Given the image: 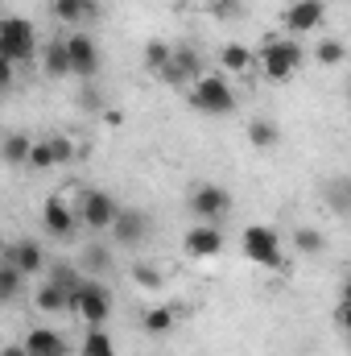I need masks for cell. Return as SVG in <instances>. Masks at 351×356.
I'll return each mask as SVG.
<instances>
[{
	"mask_svg": "<svg viewBox=\"0 0 351 356\" xmlns=\"http://www.w3.org/2000/svg\"><path fill=\"white\" fill-rule=\"evenodd\" d=\"M306 63V50L298 46V38H268L257 54V71L273 83H285L293 71H302Z\"/></svg>",
	"mask_w": 351,
	"mask_h": 356,
	"instance_id": "cell-1",
	"label": "cell"
},
{
	"mask_svg": "<svg viewBox=\"0 0 351 356\" xmlns=\"http://www.w3.org/2000/svg\"><path fill=\"white\" fill-rule=\"evenodd\" d=\"M240 249L252 266L261 269H281L285 266V245H281V232L268 228V224H248L240 232Z\"/></svg>",
	"mask_w": 351,
	"mask_h": 356,
	"instance_id": "cell-2",
	"label": "cell"
},
{
	"mask_svg": "<svg viewBox=\"0 0 351 356\" xmlns=\"http://www.w3.org/2000/svg\"><path fill=\"white\" fill-rule=\"evenodd\" d=\"M190 104L203 112V116H228V112H236V91L228 83V75H219V71H207L194 91H190Z\"/></svg>",
	"mask_w": 351,
	"mask_h": 356,
	"instance_id": "cell-3",
	"label": "cell"
},
{
	"mask_svg": "<svg viewBox=\"0 0 351 356\" xmlns=\"http://www.w3.org/2000/svg\"><path fill=\"white\" fill-rule=\"evenodd\" d=\"M33 50H37V29H33V21H25V17H4V25H0V58H8L12 67H25V63H33Z\"/></svg>",
	"mask_w": 351,
	"mask_h": 356,
	"instance_id": "cell-4",
	"label": "cell"
},
{
	"mask_svg": "<svg viewBox=\"0 0 351 356\" xmlns=\"http://www.w3.org/2000/svg\"><path fill=\"white\" fill-rule=\"evenodd\" d=\"M71 315H79L87 327H103L112 319V290L103 282L87 277L75 294H71Z\"/></svg>",
	"mask_w": 351,
	"mask_h": 356,
	"instance_id": "cell-5",
	"label": "cell"
},
{
	"mask_svg": "<svg viewBox=\"0 0 351 356\" xmlns=\"http://www.w3.org/2000/svg\"><path fill=\"white\" fill-rule=\"evenodd\" d=\"M190 216L198 224H223L232 216V195L223 186H215V182H198L190 191Z\"/></svg>",
	"mask_w": 351,
	"mask_h": 356,
	"instance_id": "cell-6",
	"label": "cell"
},
{
	"mask_svg": "<svg viewBox=\"0 0 351 356\" xmlns=\"http://www.w3.org/2000/svg\"><path fill=\"white\" fill-rule=\"evenodd\" d=\"M79 220H83V228L91 232H112V224H116V216H120V203L112 199V191H83L79 195Z\"/></svg>",
	"mask_w": 351,
	"mask_h": 356,
	"instance_id": "cell-7",
	"label": "cell"
},
{
	"mask_svg": "<svg viewBox=\"0 0 351 356\" xmlns=\"http://www.w3.org/2000/svg\"><path fill=\"white\" fill-rule=\"evenodd\" d=\"M42 224H46V232L54 236V241H75V232H79V207L75 203H67L62 195H50L46 203H42Z\"/></svg>",
	"mask_w": 351,
	"mask_h": 356,
	"instance_id": "cell-8",
	"label": "cell"
},
{
	"mask_svg": "<svg viewBox=\"0 0 351 356\" xmlns=\"http://www.w3.org/2000/svg\"><path fill=\"white\" fill-rule=\"evenodd\" d=\"M149 232H153L149 211H141V207H120V216H116V224H112V241H116V245L137 249V245L149 241Z\"/></svg>",
	"mask_w": 351,
	"mask_h": 356,
	"instance_id": "cell-9",
	"label": "cell"
},
{
	"mask_svg": "<svg viewBox=\"0 0 351 356\" xmlns=\"http://www.w3.org/2000/svg\"><path fill=\"white\" fill-rule=\"evenodd\" d=\"M323 17H327V0H293L289 8H285V29L293 33V38H302V33H310V29H318L323 25Z\"/></svg>",
	"mask_w": 351,
	"mask_h": 356,
	"instance_id": "cell-10",
	"label": "cell"
},
{
	"mask_svg": "<svg viewBox=\"0 0 351 356\" xmlns=\"http://www.w3.org/2000/svg\"><path fill=\"white\" fill-rule=\"evenodd\" d=\"M67 46H71V63H75V79H95L99 75V46H95V38L91 33H71L67 38Z\"/></svg>",
	"mask_w": 351,
	"mask_h": 356,
	"instance_id": "cell-11",
	"label": "cell"
},
{
	"mask_svg": "<svg viewBox=\"0 0 351 356\" xmlns=\"http://www.w3.org/2000/svg\"><path fill=\"white\" fill-rule=\"evenodd\" d=\"M4 261H12V266L21 269L25 277H42L50 261H46V249L37 245V241H12L8 249H4Z\"/></svg>",
	"mask_w": 351,
	"mask_h": 356,
	"instance_id": "cell-12",
	"label": "cell"
},
{
	"mask_svg": "<svg viewBox=\"0 0 351 356\" xmlns=\"http://www.w3.org/2000/svg\"><path fill=\"white\" fill-rule=\"evenodd\" d=\"M37 63H42V71H46L50 79H67V75H75V63H71V46H67V38H50V42L37 50Z\"/></svg>",
	"mask_w": 351,
	"mask_h": 356,
	"instance_id": "cell-13",
	"label": "cell"
},
{
	"mask_svg": "<svg viewBox=\"0 0 351 356\" xmlns=\"http://www.w3.org/2000/svg\"><path fill=\"white\" fill-rule=\"evenodd\" d=\"M182 245H186L190 257H219L223 253V232H219V224H194L182 236Z\"/></svg>",
	"mask_w": 351,
	"mask_h": 356,
	"instance_id": "cell-14",
	"label": "cell"
},
{
	"mask_svg": "<svg viewBox=\"0 0 351 356\" xmlns=\"http://www.w3.org/2000/svg\"><path fill=\"white\" fill-rule=\"evenodd\" d=\"M50 13L62 25H79V21H99L103 4L99 0H50Z\"/></svg>",
	"mask_w": 351,
	"mask_h": 356,
	"instance_id": "cell-15",
	"label": "cell"
},
{
	"mask_svg": "<svg viewBox=\"0 0 351 356\" xmlns=\"http://www.w3.org/2000/svg\"><path fill=\"white\" fill-rule=\"evenodd\" d=\"M21 344H25V353L29 356H67L71 353V348H67V336L54 332V327H33Z\"/></svg>",
	"mask_w": 351,
	"mask_h": 356,
	"instance_id": "cell-16",
	"label": "cell"
},
{
	"mask_svg": "<svg viewBox=\"0 0 351 356\" xmlns=\"http://www.w3.org/2000/svg\"><path fill=\"white\" fill-rule=\"evenodd\" d=\"M33 311H42V315H71V294L42 277V286L33 290Z\"/></svg>",
	"mask_w": 351,
	"mask_h": 356,
	"instance_id": "cell-17",
	"label": "cell"
},
{
	"mask_svg": "<svg viewBox=\"0 0 351 356\" xmlns=\"http://www.w3.org/2000/svg\"><path fill=\"white\" fill-rule=\"evenodd\" d=\"M323 203L339 216V220H351V175H335L323 182Z\"/></svg>",
	"mask_w": 351,
	"mask_h": 356,
	"instance_id": "cell-18",
	"label": "cell"
},
{
	"mask_svg": "<svg viewBox=\"0 0 351 356\" xmlns=\"http://www.w3.org/2000/svg\"><path fill=\"white\" fill-rule=\"evenodd\" d=\"M219 67H223L228 75H252V71H257V54H252L248 46H240V42H228V46L219 50Z\"/></svg>",
	"mask_w": 351,
	"mask_h": 356,
	"instance_id": "cell-19",
	"label": "cell"
},
{
	"mask_svg": "<svg viewBox=\"0 0 351 356\" xmlns=\"http://www.w3.org/2000/svg\"><path fill=\"white\" fill-rule=\"evenodd\" d=\"M289 245H293L302 257H318V253L327 249V236H323L318 228H310V224H298L293 236H289Z\"/></svg>",
	"mask_w": 351,
	"mask_h": 356,
	"instance_id": "cell-20",
	"label": "cell"
},
{
	"mask_svg": "<svg viewBox=\"0 0 351 356\" xmlns=\"http://www.w3.org/2000/svg\"><path fill=\"white\" fill-rule=\"evenodd\" d=\"M46 282H54V286H62L67 294H75V290L87 282V273L79 266H71V261H54V266L46 269Z\"/></svg>",
	"mask_w": 351,
	"mask_h": 356,
	"instance_id": "cell-21",
	"label": "cell"
},
{
	"mask_svg": "<svg viewBox=\"0 0 351 356\" xmlns=\"http://www.w3.org/2000/svg\"><path fill=\"white\" fill-rule=\"evenodd\" d=\"M79 269L87 277H99V273H112V249L108 245H83V257H79Z\"/></svg>",
	"mask_w": 351,
	"mask_h": 356,
	"instance_id": "cell-22",
	"label": "cell"
},
{
	"mask_svg": "<svg viewBox=\"0 0 351 356\" xmlns=\"http://www.w3.org/2000/svg\"><path fill=\"white\" fill-rule=\"evenodd\" d=\"M33 137L29 133H8L4 137V162L8 166H29V154H33Z\"/></svg>",
	"mask_w": 351,
	"mask_h": 356,
	"instance_id": "cell-23",
	"label": "cell"
},
{
	"mask_svg": "<svg viewBox=\"0 0 351 356\" xmlns=\"http://www.w3.org/2000/svg\"><path fill=\"white\" fill-rule=\"evenodd\" d=\"M174 307H166V302H157V307H149L145 315H141V327L149 332V336H166L170 327H174Z\"/></svg>",
	"mask_w": 351,
	"mask_h": 356,
	"instance_id": "cell-24",
	"label": "cell"
},
{
	"mask_svg": "<svg viewBox=\"0 0 351 356\" xmlns=\"http://www.w3.org/2000/svg\"><path fill=\"white\" fill-rule=\"evenodd\" d=\"M248 141H252L257 149H277V141H281V129H277L273 120L257 116V120H248Z\"/></svg>",
	"mask_w": 351,
	"mask_h": 356,
	"instance_id": "cell-25",
	"label": "cell"
},
{
	"mask_svg": "<svg viewBox=\"0 0 351 356\" xmlns=\"http://www.w3.org/2000/svg\"><path fill=\"white\" fill-rule=\"evenodd\" d=\"M170 63H174V46H170V42H162V38L145 42V67H149L153 75H162Z\"/></svg>",
	"mask_w": 351,
	"mask_h": 356,
	"instance_id": "cell-26",
	"label": "cell"
},
{
	"mask_svg": "<svg viewBox=\"0 0 351 356\" xmlns=\"http://www.w3.org/2000/svg\"><path fill=\"white\" fill-rule=\"evenodd\" d=\"M79 356H116V344L103 327H87L83 344H79Z\"/></svg>",
	"mask_w": 351,
	"mask_h": 356,
	"instance_id": "cell-27",
	"label": "cell"
},
{
	"mask_svg": "<svg viewBox=\"0 0 351 356\" xmlns=\"http://www.w3.org/2000/svg\"><path fill=\"white\" fill-rule=\"evenodd\" d=\"M21 282H25L21 269L12 266V261H0V302H12L21 294Z\"/></svg>",
	"mask_w": 351,
	"mask_h": 356,
	"instance_id": "cell-28",
	"label": "cell"
},
{
	"mask_svg": "<svg viewBox=\"0 0 351 356\" xmlns=\"http://www.w3.org/2000/svg\"><path fill=\"white\" fill-rule=\"evenodd\" d=\"M314 58H318V67H339V63L348 58V46H343L339 38H327V42L314 46Z\"/></svg>",
	"mask_w": 351,
	"mask_h": 356,
	"instance_id": "cell-29",
	"label": "cell"
},
{
	"mask_svg": "<svg viewBox=\"0 0 351 356\" xmlns=\"http://www.w3.org/2000/svg\"><path fill=\"white\" fill-rule=\"evenodd\" d=\"M132 282L141 286V290H162L166 286V273L157 266H145V261H132Z\"/></svg>",
	"mask_w": 351,
	"mask_h": 356,
	"instance_id": "cell-30",
	"label": "cell"
},
{
	"mask_svg": "<svg viewBox=\"0 0 351 356\" xmlns=\"http://www.w3.org/2000/svg\"><path fill=\"white\" fill-rule=\"evenodd\" d=\"M58 166V158H54V149H50V141H37L33 145V154H29V170H54Z\"/></svg>",
	"mask_w": 351,
	"mask_h": 356,
	"instance_id": "cell-31",
	"label": "cell"
},
{
	"mask_svg": "<svg viewBox=\"0 0 351 356\" xmlns=\"http://www.w3.org/2000/svg\"><path fill=\"white\" fill-rule=\"evenodd\" d=\"M46 141H50V149H54V158H58V166H71V162H75V154H79V149H75V141H71V137H62V133H54V137H46Z\"/></svg>",
	"mask_w": 351,
	"mask_h": 356,
	"instance_id": "cell-32",
	"label": "cell"
},
{
	"mask_svg": "<svg viewBox=\"0 0 351 356\" xmlns=\"http://www.w3.org/2000/svg\"><path fill=\"white\" fill-rule=\"evenodd\" d=\"M79 104H83V108H91V112H99V108H103V95H99V88H95V79H87V83H83V91H79Z\"/></svg>",
	"mask_w": 351,
	"mask_h": 356,
	"instance_id": "cell-33",
	"label": "cell"
},
{
	"mask_svg": "<svg viewBox=\"0 0 351 356\" xmlns=\"http://www.w3.org/2000/svg\"><path fill=\"white\" fill-rule=\"evenodd\" d=\"M215 17H240V0H215Z\"/></svg>",
	"mask_w": 351,
	"mask_h": 356,
	"instance_id": "cell-34",
	"label": "cell"
},
{
	"mask_svg": "<svg viewBox=\"0 0 351 356\" xmlns=\"http://www.w3.org/2000/svg\"><path fill=\"white\" fill-rule=\"evenodd\" d=\"M335 323L351 336V302H343V298H339V307H335Z\"/></svg>",
	"mask_w": 351,
	"mask_h": 356,
	"instance_id": "cell-35",
	"label": "cell"
},
{
	"mask_svg": "<svg viewBox=\"0 0 351 356\" xmlns=\"http://www.w3.org/2000/svg\"><path fill=\"white\" fill-rule=\"evenodd\" d=\"M339 298H343V302H351V273L343 277V286H339Z\"/></svg>",
	"mask_w": 351,
	"mask_h": 356,
	"instance_id": "cell-36",
	"label": "cell"
},
{
	"mask_svg": "<svg viewBox=\"0 0 351 356\" xmlns=\"http://www.w3.org/2000/svg\"><path fill=\"white\" fill-rule=\"evenodd\" d=\"M4 356H29V353H25V344H8V348H4Z\"/></svg>",
	"mask_w": 351,
	"mask_h": 356,
	"instance_id": "cell-37",
	"label": "cell"
},
{
	"mask_svg": "<svg viewBox=\"0 0 351 356\" xmlns=\"http://www.w3.org/2000/svg\"><path fill=\"white\" fill-rule=\"evenodd\" d=\"M198 4H215V0H198Z\"/></svg>",
	"mask_w": 351,
	"mask_h": 356,
	"instance_id": "cell-38",
	"label": "cell"
},
{
	"mask_svg": "<svg viewBox=\"0 0 351 356\" xmlns=\"http://www.w3.org/2000/svg\"><path fill=\"white\" fill-rule=\"evenodd\" d=\"M348 99H351V83H348Z\"/></svg>",
	"mask_w": 351,
	"mask_h": 356,
	"instance_id": "cell-39",
	"label": "cell"
},
{
	"mask_svg": "<svg viewBox=\"0 0 351 356\" xmlns=\"http://www.w3.org/2000/svg\"><path fill=\"white\" fill-rule=\"evenodd\" d=\"M348 340H351V336H348Z\"/></svg>",
	"mask_w": 351,
	"mask_h": 356,
	"instance_id": "cell-40",
	"label": "cell"
}]
</instances>
